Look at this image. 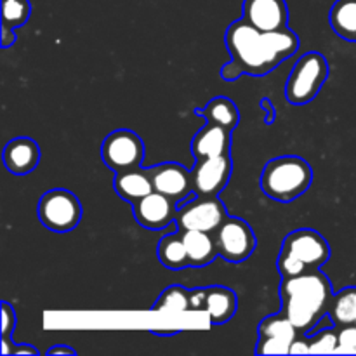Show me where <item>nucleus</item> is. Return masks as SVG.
<instances>
[{"label": "nucleus", "mask_w": 356, "mask_h": 356, "mask_svg": "<svg viewBox=\"0 0 356 356\" xmlns=\"http://www.w3.org/2000/svg\"><path fill=\"white\" fill-rule=\"evenodd\" d=\"M225 42L233 61L238 63L243 72L254 76H263L273 72L299 49V37L296 31L289 28L261 31L243 17L229 24Z\"/></svg>", "instance_id": "nucleus-1"}, {"label": "nucleus", "mask_w": 356, "mask_h": 356, "mask_svg": "<svg viewBox=\"0 0 356 356\" xmlns=\"http://www.w3.org/2000/svg\"><path fill=\"white\" fill-rule=\"evenodd\" d=\"M332 285L320 270L282 278V313L301 334H309L329 312Z\"/></svg>", "instance_id": "nucleus-2"}, {"label": "nucleus", "mask_w": 356, "mask_h": 356, "mask_svg": "<svg viewBox=\"0 0 356 356\" xmlns=\"http://www.w3.org/2000/svg\"><path fill=\"white\" fill-rule=\"evenodd\" d=\"M329 259V242L315 229L301 228L285 236L278 254L277 268L282 278H291L320 270Z\"/></svg>", "instance_id": "nucleus-3"}, {"label": "nucleus", "mask_w": 356, "mask_h": 356, "mask_svg": "<svg viewBox=\"0 0 356 356\" xmlns=\"http://www.w3.org/2000/svg\"><path fill=\"white\" fill-rule=\"evenodd\" d=\"M313 183V169L305 159L285 155L271 159L261 174V190L278 202L296 200L309 190Z\"/></svg>", "instance_id": "nucleus-4"}, {"label": "nucleus", "mask_w": 356, "mask_h": 356, "mask_svg": "<svg viewBox=\"0 0 356 356\" xmlns=\"http://www.w3.org/2000/svg\"><path fill=\"white\" fill-rule=\"evenodd\" d=\"M329 76V63L320 52H306L296 61L287 83L285 97L291 104H306L316 97Z\"/></svg>", "instance_id": "nucleus-5"}, {"label": "nucleus", "mask_w": 356, "mask_h": 356, "mask_svg": "<svg viewBox=\"0 0 356 356\" xmlns=\"http://www.w3.org/2000/svg\"><path fill=\"white\" fill-rule=\"evenodd\" d=\"M38 221L54 233H70L82 219L80 200L70 190L56 188L42 195L37 207Z\"/></svg>", "instance_id": "nucleus-6"}, {"label": "nucleus", "mask_w": 356, "mask_h": 356, "mask_svg": "<svg viewBox=\"0 0 356 356\" xmlns=\"http://www.w3.org/2000/svg\"><path fill=\"white\" fill-rule=\"evenodd\" d=\"M101 156L106 167L115 172L141 167L145 160V143L136 132L118 129L110 132L101 145Z\"/></svg>", "instance_id": "nucleus-7"}, {"label": "nucleus", "mask_w": 356, "mask_h": 356, "mask_svg": "<svg viewBox=\"0 0 356 356\" xmlns=\"http://www.w3.org/2000/svg\"><path fill=\"white\" fill-rule=\"evenodd\" d=\"M228 219L225 204L218 197H193L177 209V229H197L216 233V229Z\"/></svg>", "instance_id": "nucleus-8"}, {"label": "nucleus", "mask_w": 356, "mask_h": 356, "mask_svg": "<svg viewBox=\"0 0 356 356\" xmlns=\"http://www.w3.org/2000/svg\"><path fill=\"white\" fill-rule=\"evenodd\" d=\"M214 238L219 256H222V259L228 263L235 264L249 259L257 247L256 235L249 222L243 221L242 218H232V216H228V219L216 229Z\"/></svg>", "instance_id": "nucleus-9"}, {"label": "nucleus", "mask_w": 356, "mask_h": 356, "mask_svg": "<svg viewBox=\"0 0 356 356\" xmlns=\"http://www.w3.org/2000/svg\"><path fill=\"white\" fill-rule=\"evenodd\" d=\"M233 163L228 155L197 160L191 169V184L197 197H218L232 177Z\"/></svg>", "instance_id": "nucleus-10"}, {"label": "nucleus", "mask_w": 356, "mask_h": 356, "mask_svg": "<svg viewBox=\"0 0 356 356\" xmlns=\"http://www.w3.org/2000/svg\"><path fill=\"white\" fill-rule=\"evenodd\" d=\"M259 339H257V355H291V346L299 337V330L294 323L284 315H270L259 323Z\"/></svg>", "instance_id": "nucleus-11"}, {"label": "nucleus", "mask_w": 356, "mask_h": 356, "mask_svg": "<svg viewBox=\"0 0 356 356\" xmlns=\"http://www.w3.org/2000/svg\"><path fill=\"white\" fill-rule=\"evenodd\" d=\"M149 172H152L155 191L177 202V207L197 197L193 193V184H191V170L184 169L179 163H162V165L152 167Z\"/></svg>", "instance_id": "nucleus-12"}, {"label": "nucleus", "mask_w": 356, "mask_h": 356, "mask_svg": "<svg viewBox=\"0 0 356 356\" xmlns=\"http://www.w3.org/2000/svg\"><path fill=\"white\" fill-rule=\"evenodd\" d=\"M177 209V202L159 191H152L132 204L134 219L146 229H163L176 222Z\"/></svg>", "instance_id": "nucleus-13"}, {"label": "nucleus", "mask_w": 356, "mask_h": 356, "mask_svg": "<svg viewBox=\"0 0 356 356\" xmlns=\"http://www.w3.org/2000/svg\"><path fill=\"white\" fill-rule=\"evenodd\" d=\"M243 19L261 31L284 30L289 24L285 0H243Z\"/></svg>", "instance_id": "nucleus-14"}, {"label": "nucleus", "mask_w": 356, "mask_h": 356, "mask_svg": "<svg viewBox=\"0 0 356 356\" xmlns=\"http://www.w3.org/2000/svg\"><path fill=\"white\" fill-rule=\"evenodd\" d=\"M40 162V148L30 138H14L3 148V165L14 176H26Z\"/></svg>", "instance_id": "nucleus-15"}, {"label": "nucleus", "mask_w": 356, "mask_h": 356, "mask_svg": "<svg viewBox=\"0 0 356 356\" xmlns=\"http://www.w3.org/2000/svg\"><path fill=\"white\" fill-rule=\"evenodd\" d=\"M232 148V131L207 122L191 139V155L197 160L228 155Z\"/></svg>", "instance_id": "nucleus-16"}, {"label": "nucleus", "mask_w": 356, "mask_h": 356, "mask_svg": "<svg viewBox=\"0 0 356 356\" xmlns=\"http://www.w3.org/2000/svg\"><path fill=\"white\" fill-rule=\"evenodd\" d=\"M113 186L118 197L131 202V204H134L139 198L146 197L152 191H155L152 181V172H149V169H141V167L117 172V176L113 179Z\"/></svg>", "instance_id": "nucleus-17"}, {"label": "nucleus", "mask_w": 356, "mask_h": 356, "mask_svg": "<svg viewBox=\"0 0 356 356\" xmlns=\"http://www.w3.org/2000/svg\"><path fill=\"white\" fill-rule=\"evenodd\" d=\"M181 235H183L184 245H186L190 266L193 268L207 266V264H211L212 261L219 256L214 233L186 229V232H181Z\"/></svg>", "instance_id": "nucleus-18"}, {"label": "nucleus", "mask_w": 356, "mask_h": 356, "mask_svg": "<svg viewBox=\"0 0 356 356\" xmlns=\"http://www.w3.org/2000/svg\"><path fill=\"white\" fill-rule=\"evenodd\" d=\"M236 309H238V298L232 289L221 287V285L207 289L205 313H207L211 323H214V325L226 323L233 318Z\"/></svg>", "instance_id": "nucleus-19"}, {"label": "nucleus", "mask_w": 356, "mask_h": 356, "mask_svg": "<svg viewBox=\"0 0 356 356\" xmlns=\"http://www.w3.org/2000/svg\"><path fill=\"white\" fill-rule=\"evenodd\" d=\"M195 113L200 115L204 120L216 125H221V127L228 129V131H233L240 122V111L236 108V104L232 99H228V97L221 96L209 101L207 106L200 108V110H195Z\"/></svg>", "instance_id": "nucleus-20"}, {"label": "nucleus", "mask_w": 356, "mask_h": 356, "mask_svg": "<svg viewBox=\"0 0 356 356\" xmlns=\"http://www.w3.org/2000/svg\"><path fill=\"white\" fill-rule=\"evenodd\" d=\"M159 259L169 270H183V268L190 266V259H188V250L184 245V240L181 232L170 233L165 235L159 242Z\"/></svg>", "instance_id": "nucleus-21"}, {"label": "nucleus", "mask_w": 356, "mask_h": 356, "mask_svg": "<svg viewBox=\"0 0 356 356\" xmlns=\"http://www.w3.org/2000/svg\"><path fill=\"white\" fill-rule=\"evenodd\" d=\"M329 23L341 38L356 42V0H337L330 9Z\"/></svg>", "instance_id": "nucleus-22"}, {"label": "nucleus", "mask_w": 356, "mask_h": 356, "mask_svg": "<svg viewBox=\"0 0 356 356\" xmlns=\"http://www.w3.org/2000/svg\"><path fill=\"white\" fill-rule=\"evenodd\" d=\"M327 315L336 327L356 323V287H346L334 294Z\"/></svg>", "instance_id": "nucleus-23"}, {"label": "nucleus", "mask_w": 356, "mask_h": 356, "mask_svg": "<svg viewBox=\"0 0 356 356\" xmlns=\"http://www.w3.org/2000/svg\"><path fill=\"white\" fill-rule=\"evenodd\" d=\"M155 312H169V313H183L190 309V291L181 285L167 287L159 296L155 305L152 306Z\"/></svg>", "instance_id": "nucleus-24"}, {"label": "nucleus", "mask_w": 356, "mask_h": 356, "mask_svg": "<svg viewBox=\"0 0 356 356\" xmlns=\"http://www.w3.org/2000/svg\"><path fill=\"white\" fill-rule=\"evenodd\" d=\"M31 3L28 0H2V24L19 28L30 19Z\"/></svg>", "instance_id": "nucleus-25"}, {"label": "nucleus", "mask_w": 356, "mask_h": 356, "mask_svg": "<svg viewBox=\"0 0 356 356\" xmlns=\"http://www.w3.org/2000/svg\"><path fill=\"white\" fill-rule=\"evenodd\" d=\"M309 341V353H336L337 327H323L313 334H306Z\"/></svg>", "instance_id": "nucleus-26"}, {"label": "nucleus", "mask_w": 356, "mask_h": 356, "mask_svg": "<svg viewBox=\"0 0 356 356\" xmlns=\"http://www.w3.org/2000/svg\"><path fill=\"white\" fill-rule=\"evenodd\" d=\"M337 355H356V323L337 327Z\"/></svg>", "instance_id": "nucleus-27"}, {"label": "nucleus", "mask_w": 356, "mask_h": 356, "mask_svg": "<svg viewBox=\"0 0 356 356\" xmlns=\"http://www.w3.org/2000/svg\"><path fill=\"white\" fill-rule=\"evenodd\" d=\"M16 329V312L7 301L2 302V339H10Z\"/></svg>", "instance_id": "nucleus-28"}, {"label": "nucleus", "mask_w": 356, "mask_h": 356, "mask_svg": "<svg viewBox=\"0 0 356 356\" xmlns=\"http://www.w3.org/2000/svg\"><path fill=\"white\" fill-rule=\"evenodd\" d=\"M205 299H207V289H195V291H190L191 312H205Z\"/></svg>", "instance_id": "nucleus-29"}, {"label": "nucleus", "mask_w": 356, "mask_h": 356, "mask_svg": "<svg viewBox=\"0 0 356 356\" xmlns=\"http://www.w3.org/2000/svg\"><path fill=\"white\" fill-rule=\"evenodd\" d=\"M242 75H245V72H243L242 66H240L238 63L233 61V59L228 63V65H225L221 68V76L226 80V82H233V80H238Z\"/></svg>", "instance_id": "nucleus-30"}, {"label": "nucleus", "mask_w": 356, "mask_h": 356, "mask_svg": "<svg viewBox=\"0 0 356 356\" xmlns=\"http://www.w3.org/2000/svg\"><path fill=\"white\" fill-rule=\"evenodd\" d=\"M309 353V341L306 334H299L298 339L292 343L291 355H306Z\"/></svg>", "instance_id": "nucleus-31"}, {"label": "nucleus", "mask_w": 356, "mask_h": 356, "mask_svg": "<svg viewBox=\"0 0 356 356\" xmlns=\"http://www.w3.org/2000/svg\"><path fill=\"white\" fill-rule=\"evenodd\" d=\"M17 40V35L16 31H14V28H9V26H3L2 24V37H0V44H2L3 49L10 47V45L16 44Z\"/></svg>", "instance_id": "nucleus-32"}, {"label": "nucleus", "mask_w": 356, "mask_h": 356, "mask_svg": "<svg viewBox=\"0 0 356 356\" xmlns=\"http://www.w3.org/2000/svg\"><path fill=\"white\" fill-rule=\"evenodd\" d=\"M47 355L49 356H52V355H76V351L73 350V348L65 346V344H58V346L49 348Z\"/></svg>", "instance_id": "nucleus-33"}, {"label": "nucleus", "mask_w": 356, "mask_h": 356, "mask_svg": "<svg viewBox=\"0 0 356 356\" xmlns=\"http://www.w3.org/2000/svg\"><path fill=\"white\" fill-rule=\"evenodd\" d=\"M13 355H38V350L33 346H26V344H16L13 350Z\"/></svg>", "instance_id": "nucleus-34"}, {"label": "nucleus", "mask_w": 356, "mask_h": 356, "mask_svg": "<svg viewBox=\"0 0 356 356\" xmlns=\"http://www.w3.org/2000/svg\"><path fill=\"white\" fill-rule=\"evenodd\" d=\"M261 108L268 111L266 122H268V124H271V122H273V118H275V110H273V104H271V101L270 99H261Z\"/></svg>", "instance_id": "nucleus-35"}, {"label": "nucleus", "mask_w": 356, "mask_h": 356, "mask_svg": "<svg viewBox=\"0 0 356 356\" xmlns=\"http://www.w3.org/2000/svg\"><path fill=\"white\" fill-rule=\"evenodd\" d=\"M152 334H155V336H162V337H172V336H177V334H181V330H152Z\"/></svg>", "instance_id": "nucleus-36"}]
</instances>
